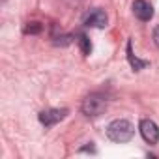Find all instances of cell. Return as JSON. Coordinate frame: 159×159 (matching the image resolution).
Here are the masks:
<instances>
[{"instance_id":"cell-1","label":"cell","mask_w":159,"mask_h":159,"mask_svg":"<svg viewBox=\"0 0 159 159\" xmlns=\"http://www.w3.org/2000/svg\"><path fill=\"white\" fill-rule=\"evenodd\" d=\"M135 135V127L129 120H112L109 125H107V137L112 140V142H129Z\"/></svg>"},{"instance_id":"cell-2","label":"cell","mask_w":159,"mask_h":159,"mask_svg":"<svg viewBox=\"0 0 159 159\" xmlns=\"http://www.w3.org/2000/svg\"><path fill=\"white\" fill-rule=\"evenodd\" d=\"M105 109H107V99L101 94H90V96H86L84 101H83V105H81L83 114L88 116V118H96V116L103 114Z\"/></svg>"},{"instance_id":"cell-3","label":"cell","mask_w":159,"mask_h":159,"mask_svg":"<svg viewBox=\"0 0 159 159\" xmlns=\"http://www.w3.org/2000/svg\"><path fill=\"white\" fill-rule=\"evenodd\" d=\"M67 109H47V111H41L38 120L45 125V127H52L56 125L58 122H62L66 116H67Z\"/></svg>"},{"instance_id":"cell-4","label":"cell","mask_w":159,"mask_h":159,"mask_svg":"<svg viewBox=\"0 0 159 159\" xmlns=\"http://www.w3.org/2000/svg\"><path fill=\"white\" fill-rule=\"evenodd\" d=\"M139 129H140V135H142V139H144L148 144H155V142L159 140V127H157V124H155L153 120H148V118H144V120L140 122Z\"/></svg>"},{"instance_id":"cell-5","label":"cell","mask_w":159,"mask_h":159,"mask_svg":"<svg viewBox=\"0 0 159 159\" xmlns=\"http://www.w3.org/2000/svg\"><path fill=\"white\" fill-rule=\"evenodd\" d=\"M109 23V17L103 10L96 8V10H90L86 15H84V26H92V28H105Z\"/></svg>"},{"instance_id":"cell-6","label":"cell","mask_w":159,"mask_h":159,"mask_svg":"<svg viewBox=\"0 0 159 159\" xmlns=\"http://www.w3.org/2000/svg\"><path fill=\"white\" fill-rule=\"evenodd\" d=\"M133 13L139 21H150L153 17V6L146 0H135L133 2Z\"/></svg>"},{"instance_id":"cell-7","label":"cell","mask_w":159,"mask_h":159,"mask_svg":"<svg viewBox=\"0 0 159 159\" xmlns=\"http://www.w3.org/2000/svg\"><path fill=\"white\" fill-rule=\"evenodd\" d=\"M127 60H129V64H131V67L135 69V71H140V69H144L150 62L148 60H140V58H137L135 54H133V45H131V41H127Z\"/></svg>"},{"instance_id":"cell-8","label":"cell","mask_w":159,"mask_h":159,"mask_svg":"<svg viewBox=\"0 0 159 159\" xmlns=\"http://www.w3.org/2000/svg\"><path fill=\"white\" fill-rule=\"evenodd\" d=\"M79 45H81V51H83V54H90L92 52V43H90V39H88V36H84V34H79Z\"/></svg>"},{"instance_id":"cell-9","label":"cell","mask_w":159,"mask_h":159,"mask_svg":"<svg viewBox=\"0 0 159 159\" xmlns=\"http://www.w3.org/2000/svg\"><path fill=\"white\" fill-rule=\"evenodd\" d=\"M41 28H43V26H41L39 23H36V21H34V23H28V25L25 26V32H26V34H39V32H41Z\"/></svg>"},{"instance_id":"cell-10","label":"cell","mask_w":159,"mask_h":159,"mask_svg":"<svg viewBox=\"0 0 159 159\" xmlns=\"http://www.w3.org/2000/svg\"><path fill=\"white\" fill-rule=\"evenodd\" d=\"M152 38H153V43H155V45L159 47V25H157V26L153 28V34H152Z\"/></svg>"},{"instance_id":"cell-11","label":"cell","mask_w":159,"mask_h":159,"mask_svg":"<svg viewBox=\"0 0 159 159\" xmlns=\"http://www.w3.org/2000/svg\"><path fill=\"white\" fill-rule=\"evenodd\" d=\"M79 152H92V153H96V148L92 146V142H90V146H84V148H81Z\"/></svg>"}]
</instances>
